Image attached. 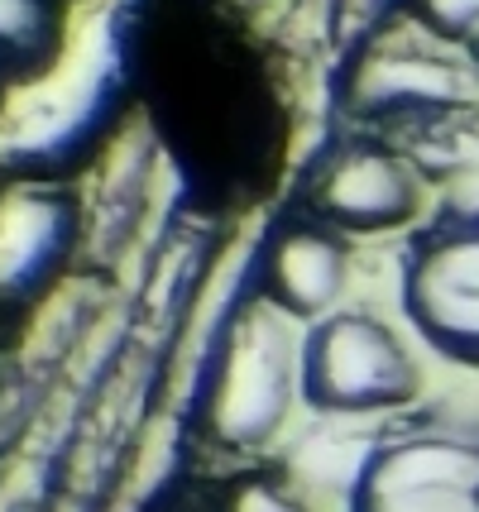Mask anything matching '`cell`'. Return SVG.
<instances>
[{
  "instance_id": "3",
  "label": "cell",
  "mask_w": 479,
  "mask_h": 512,
  "mask_svg": "<svg viewBox=\"0 0 479 512\" xmlns=\"http://www.w3.org/2000/svg\"><path fill=\"white\" fill-rule=\"evenodd\" d=\"M479 106V67L422 24H384L345 77V111L384 134Z\"/></svg>"
},
{
  "instance_id": "7",
  "label": "cell",
  "mask_w": 479,
  "mask_h": 512,
  "mask_svg": "<svg viewBox=\"0 0 479 512\" xmlns=\"http://www.w3.org/2000/svg\"><path fill=\"white\" fill-rule=\"evenodd\" d=\"M87 240V206L72 182L0 187V302H34Z\"/></svg>"
},
{
  "instance_id": "9",
  "label": "cell",
  "mask_w": 479,
  "mask_h": 512,
  "mask_svg": "<svg viewBox=\"0 0 479 512\" xmlns=\"http://www.w3.org/2000/svg\"><path fill=\"white\" fill-rule=\"evenodd\" d=\"M350 273V245L331 225H297L269 254L264 297L293 321H321L336 312V297Z\"/></svg>"
},
{
  "instance_id": "4",
  "label": "cell",
  "mask_w": 479,
  "mask_h": 512,
  "mask_svg": "<svg viewBox=\"0 0 479 512\" xmlns=\"http://www.w3.org/2000/svg\"><path fill=\"white\" fill-rule=\"evenodd\" d=\"M302 402L331 417L398 412L422 393V369L408 340L384 316L365 307H341L302 331L297 355Z\"/></svg>"
},
{
  "instance_id": "5",
  "label": "cell",
  "mask_w": 479,
  "mask_h": 512,
  "mask_svg": "<svg viewBox=\"0 0 479 512\" xmlns=\"http://www.w3.org/2000/svg\"><path fill=\"white\" fill-rule=\"evenodd\" d=\"M398 292L436 355L479 369V206H441L412 225Z\"/></svg>"
},
{
  "instance_id": "13",
  "label": "cell",
  "mask_w": 479,
  "mask_h": 512,
  "mask_svg": "<svg viewBox=\"0 0 479 512\" xmlns=\"http://www.w3.org/2000/svg\"><path fill=\"white\" fill-rule=\"evenodd\" d=\"M398 10V0H341V39L365 44L374 29H384Z\"/></svg>"
},
{
  "instance_id": "11",
  "label": "cell",
  "mask_w": 479,
  "mask_h": 512,
  "mask_svg": "<svg viewBox=\"0 0 479 512\" xmlns=\"http://www.w3.org/2000/svg\"><path fill=\"white\" fill-rule=\"evenodd\" d=\"M68 15L58 0H0V82L5 91L44 72L63 44Z\"/></svg>"
},
{
  "instance_id": "14",
  "label": "cell",
  "mask_w": 479,
  "mask_h": 512,
  "mask_svg": "<svg viewBox=\"0 0 479 512\" xmlns=\"http://www.w3.org/2000/svg\"><path fill=\"white\" fill-rule=\"evenodd\" d=\"M226 512H302V503H297L288 489L269 484V479H254V484H240V489H235Z\"/></svg>"
},
{
  "instance_id": "2",
  "label": "cell",
  "mask_w": 479,
  "mask_h": 512,
  "mask_svg": "<svg viewBox=\"0 0 479 512\" xmlns=\"http://www.w3.org/2000/svg\"><path fill=\"white\" fill-rule=\"evenodd\" d=\"M350 512H479V422L427 412L369 441L345 484Z\"/></svg>"
},
{
  "instance_id": "10",
  "label": "cell",
  "mask_w": 479,
  "mask_h": 512,
  "mask_svg": "<svg viewBox=\"0 0 479 512\" xmlns=\"http://www.w3.org/2000/svg\"><path fill=\"white\" fill-rule=\"evenodd\" d=\"M149 187H154V139L139 125H125L106 144V168L92 182V197H82L92 254H120L144 211Z\"/></svg>"
},
{
  "instance_id": "12",
  "label": "cell",
  "mask_w": 479,
  "mask_h": 512,
  "mask_svg": "<svg viewBox=\"0 0 479 512\" xmlns=\"http://www.w3.org/2000/svg\"><path fill=\"white\" fill-rule=\"evenodd\" d=\"M384 139L408 158L422 178H451V173L470 168L479 158V106L456 115H436V120L393 130Z\"/></svg>"
},
{
  "instance_id": "1",
  "label": "cell",
  "mask_w": 479,
  "mask_h": 512,
  "mask_svg": "<svg viewBox=\"0 0 479 512\" xmlns=\"http://www.w3.org/2000/svg\"><path fill=\"white\" fill-rule=\"evenodd\" d=\"M149 0H77L53 63L0 96V173L68 182L92 163L130 106Z\"/></svg>"
},
{
  "instance_id": "8",
  "label": "cell",
  "mask_w": 479,
  "mask_h": 512,
  "mask_svg": "<svg viewBox=\"0 0 479 512\" xmlns=\"http://www.w3.org/2000/svg\"><path fill=\"white\" fill-rule=\"evenodd\" d=\"M427 178L388 139H350L317 173L312 206L341 235H384L422 216Z\"/></svg>"
},
{
  "instance_id": "15",
  "label": "cell",
  "mask_w": 479,
  "mask_h": 512,
  "mask_svg": "<svg viewBox=\"0 0 479 512\" xmlns=\"http://www.w3.org/2000/svg\"><path fill=\"white\" fill-rule=\"evenodd\" d=\"M0 96H5V82H0Z\"/></svg>"
},
{
  "instance_id": "6",
  "label": "cell",
  "mask_w": 479,
  "mask_h": 512,
  "mask_svg": "<svg viewBox=\"0 0 479 512\" xmlns=\"http://www.w3.org/2000/svg\"><path fill=\"white\" fill-rule=\"evenodd\" d=\"M297 355H302V335L293 331V316H283L269 297H259L230 321L221 374L206 407L216 441L250 450L274 436L293 398H302Z\"/></svg>"
}]
</instances>
